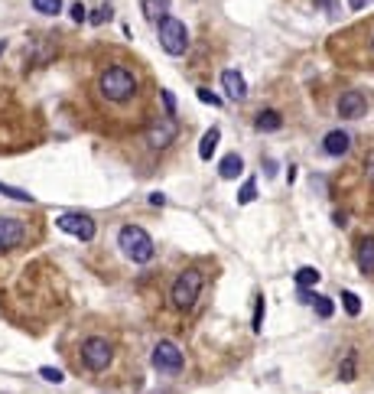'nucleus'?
<instances>
[{"label": "nucleus", "instance_id": "9b49d317", "mask_svg": "<svg viewBox=\"0 0 374 394\" xmlns=\"http://www.w3.org/2000/svg\"><path fill=\"white\" fill-rule=\"evenodd\" d=\"M222 88H224V94H228V101H244V98H247V82H244V76L234 72V69L222 72Z\"/></svg>", "mask_w": 374, "mask_h": 394}, {"label": "nucleus", "instance_id": "20e7f679", "mask_svg": "<svg viewBox=\"0 0 374 394\" xmlns=\"http://www.w3.org/2000/svg\"><path fill=\"white\" fill-rule=\"evenodd\" d=\"M159 46L166 49L169 56H182L189 49V33L182 27V20L176 17H166L159 20Z\"/></svg>", "mask_w": 374, "mask_h": 394}, {"label": "nucleus", "instance_id": "f704fd0d", "mask_svg": "<svg viewBox=\"0 0 374 394\" xmlns=\"http://www.w3.org/2000/svg\"><path fill=\"white\" fill-rule=\"evenodd\" d=\"M3 49H7V39H0V56H3Z\"/></svg>", "mask_w": 374, "mask_h": 394}, {"label": "nucleus", "instance_id": "a878e982", "mask_svg": "<svg viewBox=\"0 0 374 394\" xmlns=\"http://www.w3.org/2000/svg\"><path fill=\"white\" fill-rule=\"evenodd\" d=\"M312 307H316V313H319V316H322V319H329V316H332V313H336V307H332V300H329V297H322V293H319V297H316V303H312Z\"/></svg>", "mask_w": 374, "mask_h": 394}, {"label": "nucleus", "instance_id": "a211bd4d", "mask_svg": "<svg viewBox=\"0 0 374 394\" xmlns=\"http://www.w3.org/2000/svg\"><path fill=\"white\" fill-rule=\"evenodd\" d=\"M319 281H322V274H319L316 267H299V271H296V283H299V287H316Z\"/></svg>", "mask_w": 374, "mask_h": 394}, {"label": "nucleus", "instance_id": "cd10ccee", "mask_svg": "<svg viewBox=\"0 0 374 394\" xmlns=\"http://www.w3.org/2000/svg\"><path fill=\"white\" fill-rule=\"evenodd\" d=\"M199 101H206V104H212V108H218V104H222V98H218V94H212L208 88H199Z\"/></svg>", "mask_w": 374, "mask_h": 394}, {"label": "nucleus", "instance_id": "39448f33", "mask_svg": "<svg viewBox=\"0 0 374 394\" xmlns=\"http://www.w3.org/2000/svg\"><path fill=\"white\" fill-rule=\"evenodd\" d=\"M111 342L101 336H92L82 342V362L85 368H92V372H104V368L111 365Z\"/></svg>", "mask_w": 374, "mask_h": 394}, {"label": "nucleus", "instance_id": "f8f14e48", "mask_svg": "<svg viewBox=\"0 0 374 394\" xmlns=\"http://www.w3.org/2000/svg\"><path fill=\"white\" fill-rule=\"evenodd\" d=\"M348 147H352V137L345 131H329L326 141H322V150L329 157H342V153H348Z\"/></svg>", "mask_w": 374, "mask_h": 394}, {"label": "nucleus", "instance_id": "473e14b6", "mask_svg": "<svg viewBox=\"0 0 374 394\" xmlns=\"http://www.w3.org/2000/svg\"><path fill=\"white\" fill-rule=\"evenodd\" d=\"M163 202H166V196H163V192H153V196H150V206H163Z\"/></svg>", "mask_w": 374, "mask_h": 394}, {"label": "nucleus", "instance_id": "7c9ffc66", "mask_svg": "<svg viewBox=\"0 0 374 394\" xmlns=\"http://www.w3.org/2000/svg\"><path fill=\"white\" fill-rule=\"evenodd\" d=\"M365 176L374 183V150H368V157H365Z\"/></svg>", "mask_w": 374, "mask_h": 394}, {"label": "nucleus", "instance_id": "72a5a7b5", "mask_svg": "<svg viewBox=\"0 0 374 394\" xmlns=\"http://www.w3.org/2000/svg\"><path fill=\"white\" fill-rule=\"evenodd\" d=\"M368 3H371V0H348V7L352 10H361V7H368Z\"/></svg>", "mask_w": 374, "mask_h": 394}, {"label": "nucleus", "instance_id": "4468645a", "mask_svg": "<svg viewBox=\"0 0 374 394\" xmlns=\"http://www.w3.org/2000/svg\"><path fill=\"white\" fill-rule=\"evenodd\" d=\"M241 169H244V160L238 157V153H228V157L218 163V176H222V179H234V176H241Z\"/></svg>", "mask_w": 374, "mask_h": 394}, {"label": "nucleus", "instance_id": "dca6fc26", "mask_svg": "<svg viewBox=\"0 0 374 394\" xmlns=\"http://www.w3.org/2000/svg\"><path fill=\"white\" fill-rule=\"evenodd\" d=\"M218 137H222V131H218V127H208V131L202 134V143H199V157H202V160H212V157H215Z\"/></svg>", "mask_w": 374, "mask_h": 394}, {"label": "nucleus", "instance_id": "2eb2a0df", "mask_svg": "<svg viewBox=\"0 0 374 394\" xmlns=\"http://www.w3.org/2000/svg\"><path fill=\"white\" fill-rule=\"evenodd\" d=\"M143 17H147L150 23L166 20L169 17V0H143Z\"/></svg>", "mask_w": 374, "mask_h": 394}, {"label": "nucleus", "instance_id": "4be33fe9", "mask_svg": "<svg viewBox=\"0 0 374 394\" xmlns=\"http://www.w3.org/2000/svg\"><path fill=\"white\" fill-rule=\"evenodd\" d=\"M0 196H10V199H17V202H33V196H29L27 189L7 186V183H0Z\"/></svg>", "mask_w": 374, "mask_h": 394}, {"label": "nucleus", "instance_id": "6e6552de", "mask_svg": "<svg viewBox=\"0 0 374 394\" xmlns=\"http://www.w3.org/2000/svg\"><path fill=\"white\" fill-rule=\"evenodd\" d=\"M176 134H179V124L173 121V114H166V118H157L147 127V143L153 150H163V147H169V143L176 141Z\"/></svg>", "mask_w": 374, "mask_h": 394}, {"label": "nucleus", "instance_id": "c756f323", "mask_svg": "<svg viewBox=\"0 0 374 394\" xmlns=\"http://www.w3.org/2000/svg\"><path fill=\"white\" fill-rule=\"evenodd\" d=\"M163 104H166V114H176V98H173V92H166V88H163Z\"/></svg>", "mask_w": 374, "mask_h": 394}, {"label": "nucleus", "instance_id": "5701e85b", "mask_svg": "<svg viewBox=\"0 0 374 394\" xmlns=\"http://www.w3.org/2000/svg\"><path fill=\"white\" fill-rule=\"evenodd\" d=\"M254 199H257V183H254V179H247V183L241 186V192H238V202H241V206H251Z\"/></svg>", "mask_w": 374, "mask_h": 394}, {"label": "nucleus", "instance_id": "bb28decb", "mask_svg": "<svg viewBox=\"0 0 374 394\" xmlns=\"http://www.w3.org/2000/svg\"><path fill=\"white\" fill-rule=\"evenodd\" d=\"M108 20H111V7H98L92 13V23L94 27H98V23H108Z\"/></svg>", "mask_w": 374, "mask_h": 394}, {"label": "nucleus", "instance_id": "f03ea898", "mask_svg": "<svg viewBox=\"0 0 374 394\" xmlns=\"http://www.w3.org/2000/svg\"><path fill=\"white\" fill-rule=\"evenodd\" d=\"M117 244H121V251L127 254L134 264L153 261V238H150L141 225H124L121 235H117Z\"/></svg>", "mask_w": 374, "mask_h": 394}, {"label": "nucleus", "instance_id": "423d86ee", "mask_svg": "<svg viewBox=\"0 0 374 394\" xmlns=\"http://www.w3.org/2000/svg\"><path fill=\"white\" fill-rule=\"evenodd\" d=\"M150 362H153L157 372H169V375L182 372V352H179V346L169 342V339H159L157 349H153V356H150Z\"/></svg>", "mask_w": 374, "mask_h": 394}, {"label": "nucleus", "instance_id": "c9c22d12", "mask_svg": "<svg viewBox=\"0 0 374 394\" xmlns=\"http://www.w3.org/2000/svg\"><path fill=\"white\" fill-rule=\"evenodd\" d=\"M371 49H374V39H371Z\"/></svg>", "mask_w": 374, "mask_h": 394}, {"label": "nucleus", "instance_id": "b1692460", "mask_svg": "<svg viewBox=\"0 0 374 394\" xmlns=\"http://www.w3.org/2000/svg\"><path fill=\"white\" fill-rule=\"evenodd\" d=\"M39 378H46L49 385H62V381H66L62 368H52V365H43V368H39Z\"/></svg>", "mask_w": 374, "mask_h": 394}, {"label": "nucleus", "instance_id": "c85d7f7f", "mask_svg": "<svg viewBox=\"0 0 374 394\" xmlns=\"http://www.w3.org/2000/svg\"><path fill=\"white\" fill-rule=\"evenodd\" d=\"M316 297H319V293H312L309 287H299V290H296V300L299 303H316Z\"/></svg>", "mask_w": 374, "mask_h": 394}, {"label": "nucleus", "instance_id": "f3484780", "mask_svg": "<svg viewBox=\"0 0 374 394\" xmlns=\"http://www.w3.org/2000/svg\"><path fill=\"white\" fill-rule=\"evenodd\" d=\"M254 127H257V131H280L283 118L277 111H261L257 114V121H254Z\"/></svg>", "mask_w": 374, "mask_h": 394}, {"label": "nucleus", "instance_id": "2f4dec72", "mask_svg": "<svg viewBox=\"0 0 374 394\" xmlns=\"http://www.w3.org/2000/svg\"><path fill=\"white\" fill-rule=\"evenodd\" d=\"M69 13H72L75 23H82V20H85V7H82V3H72V10H69Z\"/></svg>", "mask_w": 374, "mask_h": 394}, {"label": "nucleus", "instance_id": "7ed1b4c3", "mask_svg": "<svg viewBox=\"0 0 374 394\" xmlns=\"http://www.w3.org/2000/svg\"><path fill=\"white\" fill-rule=\"evenodd\" d=\"M199 290H202V274L196 271V267H189V271H182L173 281V290H169V300H173V307L176 310H192L199 300Z\"/></svg>", "mask_w": 374, "mask_h": 394}, {"label": "nucleus", "instance_id": "412c9836", "mask_svg": "<svg viewBox=\"0 0 374 394\" xmlns=\"http://www.w3.org/2000/svg\"><path fill=\"white\" fill-rule=\"evenodd\" d=\"M342 307H345L348 316H358V313H361V300H358L352 290H342Z\"/></svg>", "mask_w": 374, "mask_h": 394}, {"label": "nucleus", "instance_id": "f257e3e1", "mask_svg": "<svg viewBox=\"0 0 374 394\" xmlns=\"http://www.w3.org/2000/svg\"><path fill=\"white\" fill-rule=\"evenodd\" d=\"M98 88H101V94L108 101H127V98H134V92H137V78H134L131 69L111 66L101 72Z\"/></svg>", "mask_w": 374, "mask_h": 394}, {"label": "nucleus", "instance_id": "1a4fd4ad", "mask_svg": "<svg viewBox=\"0 0 374 394\" xmlns=\"http://www.w3.org/2000/svg\"><path fill=\"white\" fill-rule=\"evenodd\" d=\"M365 111H368V101L361 92H345L338 98V118L358 121V118H365Z\"/></svg>", "mask_w": 374, "mask_h": 394}, {"label": "nucleus", "instance_id": "aec40b11", "mask_svg": "<svg viewBox=\"0 0 374 394\" xmlns=\"http://www.w3.org/2000/svg\"><path fill=\"white\" fill-rule=\"evenodd\" d=\"M338 378L342 381H355V352H348L345 362L338 365Z\"/></svg>", "mask_w": 374, "mask_h": 394}, {"label": "nucleus", "instance_id": "ddd939ff", "mask_svg": "<svg viewBox=\"0 0 374 394\" xmlns=\"http://www.w3.org/2000/svg\"><path fill=\"white\" fill-rule=\"evenodd\" d=\"M358 271L374 277V238H361L358 241Z\"/></svg>", "mask_w": 374, "mask_h": 394}, {"label": "nucleus", "instance_id": "0eeeda50", "mask_svg": "<svg viewBox=\"0 0 374 394\" xmlns=\"http://www.w3.org/2000/svg\"><path fill=\"white\" fill-rule=\"evenodd\" d=\"M56 225L62 228V232H69V235H75L78 241H92L94 232H98L92 216H85V212H66V216L56 218Z\"/></svg>", "mask_w": 374, "mask_h": 394}, {"label": "nucleus", "instance_id": "9d476101", "mask_svg": "<svg viewBox=\"0 0 374 394\" xmlns=\"http://www.w3.org/2000/svg\"><path fill=\"white\" fill-rule=\"evenodd\" d=\"M23 238H27V228H23L20 218H0V248H3V251L17 248Z\"/></svg>", "mask_w": 374, "mask_h": 394}, {"label": "nucleus", "instance_id": "6ab92c4d", "mask_svg": "<svg viewBox=\"0 0 374 394\" xmlns=\"http://www.w3.org/2000/svg\"><path fill=\"white\" fill-rule=\"evenodd\" d=\"M33 10L46 13V17H56L59 10H62V0H33Z\"/></svg>", "mask_w": 374, "mask_h": 394}, {"label": "nucleus", "instance_id": "393cba45", "mask_svg": "<svg viewBox=\"0 0 374 394\" xmlns=\"http://www.w3.org/2000/svg\"><path fill=\"white\" fill-rule=\"evenodd\" d=\"M264 313H267V303H264V297H257V303H254V323H251L254 332H261V326H264Z\"/></svg>", "mask_w": 374, "mask_h": 394}]
</instances>
